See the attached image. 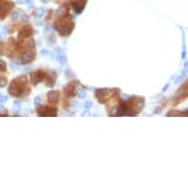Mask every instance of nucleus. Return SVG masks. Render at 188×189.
<instances>
[{"mask_svg":"<svg viewBox=\"0 0 188 189\" xmlns=\"http://www.w3.org/2000/svg\"><path fill=\"white\" fill-rule=\"evenodd\" d=\"M56 108H52V107H43L39 109V115H43V116H53L56 115Z\"/></svg>","mask_w":188,"mask_h":189,"instance_id":"f257e3e1","label":"nucleus"},{"mask_svg":"<svg viewBox=\"0 0 188 189\" xmlns=\"http://www.w3.org/2000/svg\"><path fill=\"white\" fill-rule=\"evenodd\" d=\"M43 79H44V72L43 71H36L34 73H31V80H32V82H34V84L40 82Z\"/></svg>","mask_w":188,"mask_h":189,"instance_id":"f03ea898","label":"nucleus"},{"mask_svg":"<svg viewBox=\"0 0 188 189\" xmlns=\"http://www.w3.org/2000/svg\"><path fill=\"white\" fill-rule=\"evenodd\" d=\"M32 59H34V52H28V53H25L21 57V63H28Z\"/></svg>","mask_w":188,"mask_h":189,"instance_id":"7ed1b4c3","label":"nucleus"},{"mask_svg":"<svg viewBox=\"0 0 188 189\" xmlns=\"http://www.w3.org/2000/svg\"><path fill=\"white\" fill-rule=\"evenodd\" d=\"M48 99H49L50 102H57L58 99H59V93L58 91H50L48 94Z\"/></svg>","mask_w":188,"mask_h":189,"instance_id":"20e7f679","label":"nucleus"},{"mask_svg":"<svg viewBox=\"0 0 188 189\" xmlns=\"http://www.w3.org/2000/svg\"><path fill=\"white\" fill-rule=\"evenodd\" d=\"M30 35H31V30L30 28H25V31H21L19 32V37L21 39H25V37H27Z\"/></svg>","mask_w":188,"mask_h":189,"instance_id":"39448f33","label":"nucleus"},{"mask_svg":"<svg viewBox=\"0 0 188 189\" xmlns=\"http://www.w3.org/2000/svg\"><path fill=\"white\" fill-rule=\"evenodd\" d=\"M0 3H3V0H0Z\"/></svg>","mask_w":188,"mask_h":189,"instance_id":"423d86ee","label":"nucleus"}]
</instances>
